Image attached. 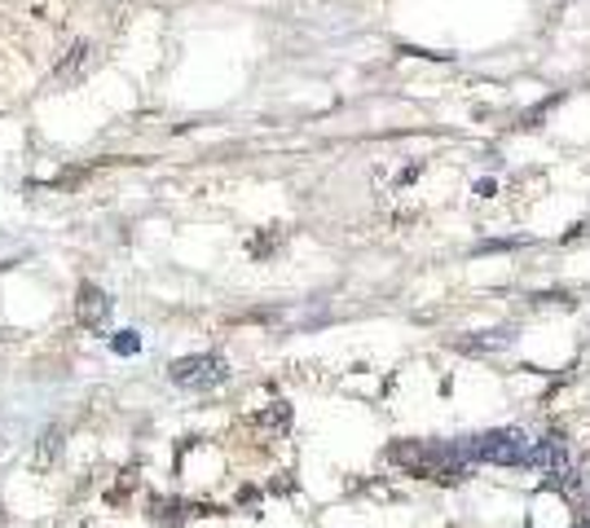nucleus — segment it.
Returning <instances> with one entry per match:
<instances>
[{
    "instance_id": "nucleus-6",
    "label": "nucleus",
    "mask_w": 590,
    "mask_h": 528,
    "mask_svg": "<svg viewBox=\"0 0 590 528\" xmlns=\"http://www.w3.org/2000/svg\"><path fill=\"white\" fill-rule=\"evenodd\" d=\"M110 348H115V353H137V340H133V331H124V340L115 335V340H110Z\"/></svg>"
},
{
    "instance_id": "nucleus-2",
    "label": "nucleus",
    "mask_w": 590,
    "mask_h": 528,
    "mask_svg": "<svg viewBox=\"0 0 590 528\" xmlns=\"http://www.w3.org/2000/svg\"><path fill=\"white\" fill-rule=\"evenodd\" d=\"M172 383L177 388H190V392H212V388H220L225 379H229V366H225V357H216V353H203V357H181V361H172Z\"/></svg>"
},
{
    "instance_id": "nucleus-7",
    "label": "nucleus",
    "mask_w": 590,
    "mask_h": 528,
    "mask_svg": "<svg viewBox=\"0 0 590 528\" xmlns=\"http://www.w3.org/2000/svg\"><path fill=\"white\" fill-rule=\"evenodd\" d=\"M573 528H590V515H577V524Z\"/></svg>"
},
{
    "instance_id": "nucleus-1",
    "label": "nucleus",
    "mask_w": 590,
    "mask_h": 528,
    "mask_svg": "<svg viewBox=\"0 0 590 528\" xmlns=\"http://www.w3.org/2000/svg\"><path fill=\"white\" fill-rule=\"evenodd\" d=\"M462 458L467 463H490V467H525L529 463V450L533 441L520 432V428H494V432H481V437H467L458 441Z\"/></svg>"
},
{
    "instance_id": "nucleus-5",
    "label": "nucleus",
    "mask_w": 590,
    "mask_h": 528,
    "mask_svg": "<svg viewBox=\"0 0 590 528\" xmlns=\"http://www.w3.org/2000/svg\"><path fill=\"white\" fill-rule=\"evenodd\" d=\"M84 66H88V45H75V49H71V58L58 66V79H75Z\"/></svg>"
},
{
    "instance_id": "nucleus-4",
    "label": "nucleus",
    "mask_w": 590,
    "mask_h": 528,
    "mask_svg": "<svg viewBox=\"0 0 590 528\" xmlns=\"http://www.w3.org/2000/svg\"><path fill=\"white\" fill-rule=\"evenodd\" d=\"M568 458V450H564V437L555 432V437H542L533 450H529V463L525 467H542V471H551L555 463H564Z\"/></svg>"
},
{
    "instance_id": "nucleus-3",
    "label": "nucleus",
    "mask_w": 590,
    "mask_h": 528,
    "mask_svg": "<svg viewBox=\"0 0 590 528\" xmlns=\"http://www.w3.org/2000/svg\"><path fill=\"white\" fill-rule=\"evenodd\" d=\"M75 312H80V322H84L88 331H101V327H106V317H110V295H106L101 286L84 282V286H80V304H75Z\"/></svg>"
}]
</instances>
